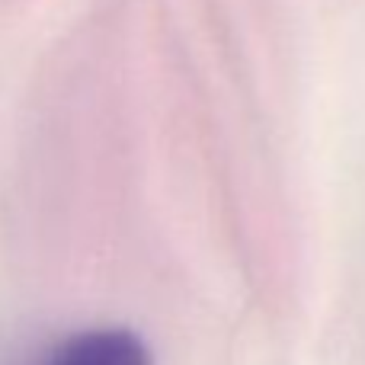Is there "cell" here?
I'll use <instances>...</instances> for the list:
<instances>
[{"label":"cell","mask_w":365,"mask_h":365,"mask_svg":"<svg viewBox=\"0 0 365 365\" xmlns=\"http://www.w3.org/2000/svg\"><path fill=\"white\" fill-rule=\"evenodd\" d=\"M45 365H151V353L132 330H87L64 340Z\"/></svg>","instance_id":"1"}]
</instances>
